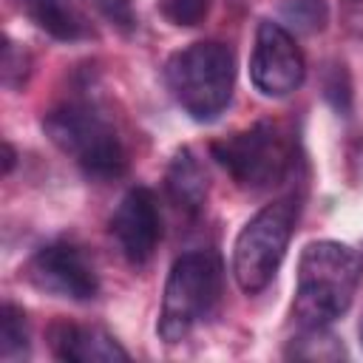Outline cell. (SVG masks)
Wrapping results in <instances>:
<instances>
[{
  "label": "cell",
  "mask_w": 363,
  "mask_h": 363,
  "mask_svg": "<svg viewBox=\"0 0 363 363\" xmlns=\"http://www.w3.org/2000/svg\"><path fill=\"white\" fill-rule=\"evenodd\" d=\"M363 261L343 241H309L298 258L292 318L301 329L332 326L354 301Z\"/></svg>",
  "instance_id": "6da1fadb"
},
{
  "label": "cell",
  "mask_w": 363,
  "mask_h": 363,
  "mask_svg": "<svg viewBox=\"0 0 363 363\" xmlns=\"http://www.w3.org/2000/svg\"><path fill=\"white\" fill-rule=\"evenodd\" d=\"M164 85L193 122H216L235 91V54L227 43L196 40L167 57Z\"/></svg>",
  "instance_id": "7a4b0ae2"
},
{
  "label": "cell",
  "mask_w": 363,
  "mask_h": 363,
  "mask_svg": "<svg viewBox=\"0 0 363 363\" xmlns=\"http://www.w3.org/2000/svg\"><path fill=\"white\" fill-rule=\"evenodd\" d=\"M224 292V261L216 250L182 252L164 281L156 332L164 343H182L196 326L207 323Z\"/></svg>",
  "instance_id": "3957f363"
},
{
  "label": "cell",
  "mask_w": 363,
  "mask_h": 363,
  "mask_svg": "<svg viewBox=\"0 0 363 363\" xmlns=\"http://www.w3.org/2000/svg\"><path fill=\"white\" fill-rule=\"evenodd\" d=\"M45 136L94 182H113L128 170L116 128L88 102H62L43 116Z\"/></svg>",
  "instance_id": "277c9868"
},
{
  "label": "cell",
  "mask_w": 363,
  "mask_h": 363,
  "mask_svg": "<svg viewBox=\"0 0 363 363\" xmlns=\"http://www.w3.org/2000/svg\"><path fill=\"white\" fill-rule=\"evenodd\" d=\"M301 213L298 196L264 204L233 241V278L244 295L264 292L278 275Z\"/></svg>",
  "instance_id": "5b68a950"
},
{
  "label": "cell",
  "mask_w": 363,
  "mask_h": 363,
  "mask_svg": "<svg viewBox=\"0 0 363 363\" xmlns=\"http://www.w3.org/2000/svg\"><path fill=\"white\" fill-rule=\"evenodd\" d=\"M210 153L238 187L252 193L281 184L295 164V145L289 133L269 119L216 139Z\"/></svg>",
  "instance_id": "8992f818"
},
{
  "label": "cell",
  "mask_w": 363,
  "mask_h": 363,
  "mask_svg": "<svg viewBox=\"0 0 363 363\" xmlns=\"http://www.w3.org/2000/svg\"><path fill=\"white\" fill-rule=\"evenodd\" d=\"M306 77V60L295 43V34L275 20H261L255 28V45L250 57V82L267 99L292 96Z\"/></svg>",
  "instance_id": "52a82bcc"
},
{
  "label": "cell",
  "mask_w": 363,
  "mask_h": 363,
  "mask_svg": "<svg viewBox=\"0 0 363 363\" xmlns=\"http://www.w3.org/2000/svg\"><path fill=\"white\" fill-rule=\"evenodd\" d=\"M26 275L40 292H45L51 298L88 303L99 295V275H96L94 264L71 241L43 244L28 258Z\"/></svg>",
  "instance_id": "ba28073f"
},
{
  "label": "cell",
  "mask_w": 363,
  "mask_h": 363,
  "mask_svg": "<svg viewBox=\"0 0 363 363\" xmlns=\"http://www.w3.org/2000/svg\"><path fill=\"white\" fill-rule=\"evenodd\" d=\"M111 235L130 267H145L153 258L162 238V218L150 187L136 184L119 199L111 216Z\"/></svg>",
  "instance_id": "9c48e42d"
},
{
  "label": "cell",
  "mask_w": 363,
  "mask_h": 363,
  "mask_svg": "<svg viewBox=\"0 0 363 363\" xmlns=\"http://www.w3.org/2000/svg\"><path fill=\"white\" fill-rule=\"evenodd\" d=\"M48 343L57 360L65 363H119L130 360L128 349L119 346L113 335H108L99 326H79L60 320L48 332Z\"/></svg>",
  "instance_id": "30bf717a"
},
{
  "label": "cell",
  "mask_w": 363,
  "mask_h": 363,
  "mask_svg": "<svg viewBox=\"0 0 363 363\" xmlns=\"http://www.w3.org/2000/svg\"><path fill=\"white\" fill-rule=\"evenodd\" d=\"M164 190L170 196V201L187 213V216H199L207 204V173L201 167V162L196 159V153L190 147H179L167 164L164 173Z\"/></svg>",
  "instance_id": "8fae6325"
},
{
  "label": "cell",
  "mask_w": 363,
  "mask_h": 363,
  "mask_svg": "<svg viewBox=\"0 0 363 363\" xmlns=\"http://www.w3.org/2000/svg\"><path fill=\"white\" fill-rule=\"evenodd\" d=\"M26 17L57 43H79L91 37L85 14L71 0H20Z\"/></svg>",
  "instance_id": "7c38bea8"
},
{
  "label": "cell",
  "mask_w": 363,
  "mask_h": 363,
  "mask_svg": "<svg viewBox=\"0 0 363 363\" xmlns=\"http://www.w3.org/2000/svg\"><path fill=\"white\" fill-rule=\"evenodd\" d=\"M31 352L28 343V326H26V312L6 301L0 309V360L3 363H17L26 360Z\"/></svg>",
  "instance_id": "4fadbf2b"
},
{
  "label": "cell",
  "mask_w": 363,
  "mask_h": 363,
  "mask_svg": "<svg viewBox=\"0 0 363 363\" xmlns=\"http://www.w3.org/2000/svg\"><path fill=\"white\" fill-rule=\"evenodd\" d=\"M286 357H295V360H340V357H346V349L329 332V326H312V329H301V335L289 340Z\"/></svg>",
  "instance_id": "5bb4252c"
},
{
  "label": "cell",
  "mask_w": 363,
  "mask_h": 363,
  "mask_svg": "<svg viewBox=\"0 0 363 363\" xmlns=\"http://www.w3.org/2000/svg\"><path fill=\"white\" fill-rule=\"evenodd\" d=\"M281 20L295 34H318L329 26V3L326 0H284Z\"/></svg>",
  "instance_id": "9a60e30c"
},
{
  "label": "cell",
  "mask_w": 363,
  "mask_h": 363,
  "mask_svg": "<svg viewBox=\"0 0 363 363\" xmlns=\"http://www.w3.org/2000/svg\"><path fill=\"white\" fill-rule=\"evenodd\" d=\"M323 99L340 113L349 116L352 113V79L343 62H329L323 71Z\"/></svg>",
  "instance_id": "2e32d148"
},
{
  "label": "cell",
  "mask_w": 363,
  "mask_h": 363,
  "mask_svg": "<svg viewBox=\"0 0 363 363\" xmlns=\"http://www.w3.org/2000/svg\"><path fill=\"white\" fill-rule=\"evenodd\" d=\"M159 14L176 28H193L210 14V0H156Z\"/></svg>",
  "instance_id": "e0dca14e"
},
{
  "label": "cell",
  "mask_w": 363,
  "mask_h": 363,
  "mask_svg": "<svg viewBox=\"0 0 363 363\" xmlns=\"http://www.w3.org/2000/svg\"><path fill=\"white\" fill-rule=\"evenodd\" d=\"M28 77V57L23 54V48H17L11 40H6L3 45V82L9 88H20Z\"/></svg>",
  "instance_id": "ac0fdd59"
},
{
  "label": "cell",
  "mask_w": 363,
  "mask_h": 363,
  "mask_svg": "<svg viewBox=\"0 0 363 363\" xmlns=\"http://www.w3.org/2000/svg\"><path fill=\"white\" fill-rule=\"evenodd\" d=\"M94 6L102 11V17L119 28L122 34H130L136 26V14H133V0H94Z\"/></svg>",
  "instance_id": "d6986e66"
},
{
  "label": "cell",
  "mask_w": 363,
  "mask_h": 363,
  "mask_svg": "<svg viewBox=\"0 0 363 363\" xmlns=\"http://www.w3.org/2000/svg\"><path fill=\"white\" fill-rule=\"evenodd\" d=\"M11 167H14V147L6 142L3 145V173H9Z\"/></svg>",
  "instance_id": "ffe728a7"
},
{
  "label": "cell",
  "mask_w": 363,
  "mask_h": 363,
  "mask_svg": "<svg viewBox=\"0 0 363 363\" xmlns=\"http://www.w3.org/2000/svg\"><path fill=\"white\" fill-rule=\"evenodd\" d=\"M357 335H360V343H363V320H360V326H357Z\"/></svg>",
  "instance_id": "44dd1931"
}]
</instances>
